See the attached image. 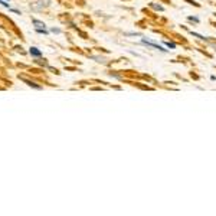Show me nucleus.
<instances>
[{"instance_id":"1","label":"nucleus","mask_w":216,"mask_h":216,"mask_svg":"<svg viewBox=\"0 0 216 216\" xmlns=\"http://www.w3.org/2000/svg\"><path fill=\"white\" fill-rule=\"evenodd\" d=\"M141 43H143V45H147L148 48L157 49V50H160V52H163V53H167V52H169V50H167V49H164L161 45H159V43H154L153 41H148V39H146V38H141Z\"/></svg>"},{"instance_id":"2","label":"nucleus","mask_w":216,"mask_h":216,"mask_svg":"<svg viewBox=\"0 0 216 216\" xmlns=\"http://www.w3.org/2000/svg\"><path fill=\"white\" fill-rule=\"evenodd\" d=\"M50 3H49V0H45V1H38V4H33L32 6V9L33 10H41L42 7H48Z\"/></svg>"},{"instance_id":"3","label":"nucleus","mask_w":216,"mask_h":216,"mask_svg":"<svg viewBox=\"0 0 216 216\" xmlns=\"http://www.w3.org/2000/svg\"><path fill=\"white\" fill-rule=\"evenodd\" d=\"M29 53H30L32 56H35V58H41V56H42V52H41L38 48H35V46H32V48L29 49Z\"/></svg>"},{"instance_id":"4","label":"nucleus","mask_w":216,"mask_h":216,"mask_svg":"<svg viewBox=\"0 0 216 216\" xmlns=\"http://www.w3.org/2000/svg\"><path fill=\"white\" fill-rule=\"evenodd\" d=\"M32 23L35 25V29H45V23L41 22V20H38V19H32Z\"/></svg>"},{"instance_id":"5","label":"nucleus","mask_w":216,"mask_h":216,"mask_svg":"<svg viewBox=\"0 0 216 216\" xmlns=\"http://www.w3.org/2000/svg\"><path fill=\"white\" fill-rule=\"evenodd\" d=\"M150 7H151V9H154V10H157V12H164V7H163L161 4H156V3H150Z\"/></svg>"},{"instance_id":"6","label":"nucleus","mask_w":216,"mask_h":216,"mask_svg":"<svg viewBox=\"0 0 216 216\" xmlns=\"http://www.w3.org/2000/svg\"><path fill=\"white\" fill-rule=\"evenodd\" d=\"M190 35L195 36V38H197V39H200V41H209L208 38H205V36H202L200 33H196V32H190Z\"/></svg>"},{"instance_id":"7","label":"nucleus","mask_w":216,"mask_h":216,"mask_svg":"<svg viewBox=\"0 0 216 216\" xmlns=\"http://www.w3.org/2000/svg\"><path fill=\"white\" fill-rule=\"evenodd\" d=\"M23 81H25V82H26V84H28V85H29V86H32V88H36V89H41V86L38 85V84H35V82H32V81H28V79H23Z\"/></svg>"},{"instance_id":"8","label":"nucleus","mask_w":216,"mask_h":216,"mask_svg":"<svg viewBox=\"0 0 216 216\" xmlns=\"http://www.w3.org/2000/svg\"><path fill=\"white\" fill-rule=\"evenodd\" d=\"M187 20L195 22V23H199V22H200V19H199V17H196V16H189V17H187Z\"/></svg>"},{"instance_id":"9","label":"nucleus","mask_w":216,"mask_h":216,"mask_svg":"<svg viewBox=\"0 0 216 216\" xmlns=\"http://www.w3.org/2000/svg\"><path fill=\"white\" fill-rule=\"evenodd\" d=\"M164 45H166L167 48H170V49H176V43L174 42H164Z\"/></svg>"},{"instance_id":"10","label":"nucleus","mask_w":216,"mask_h":216,"mask_svg":"<svg viewBox=\"0 0 216 216\" xmlns=\"http://www.w3.org/2000/svg\"><path fill=\"white\" fill-rule=\"evenodd\" d=\"M36 32H38V33H43V35H48V33H49L46 29H36Z\"/></svg>"},{"instance_id":"11","label":"nucleus","mask_w":216,"mask_h":216,"mask_svg":"<svg viewBox=\"0 0 216 216\" xmlns=\"http://www.w3.org/2000/svg\"><path fill=\"white\" fill-rule=\"evenodd\" d=\"M127 36H141L140 33H135V32H128V33H126Z\"/></svg>"},{"instance_id":"12","label":"nucleus","mask_w":216,"mask_h":216,"mask_svg":"<svg viewBox=\"0 0 216 216\" xmlns=\"http://www.w3.org/2000/svg\"><path fill=\"white\" fill-rule=\"evenodd\" d=\"M50 32H53V33H61V29H50Z\"/></svg>"},{"instance_id":"13","label":"nucleus","mask_w":216,"mask_h":216,"mask_svg":"<svg viewBox=\"0 0 216 216\" xmlns=\"http://www.w3.org/2000/svg\"><path fill=\"white\" fill-rule=\"evenodd\" d=\"M1 3H3V0H0V4H1Z\"/></svg>"},{"instance_id":"14","label":"nucleus","mask_w":216,"mask_h":216,"mask_svg":"<svg viewBox=\"0 0 216 216\" xmlns=\"http://www.w3.org/2000/svg\"><path fill=\"white\" fill-rule=\"evenodd\" d=\"M6 1H7V0H6Z\"/></svg>"}]
</instances>
